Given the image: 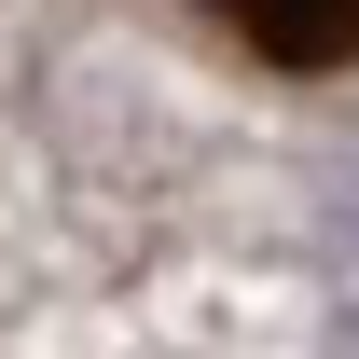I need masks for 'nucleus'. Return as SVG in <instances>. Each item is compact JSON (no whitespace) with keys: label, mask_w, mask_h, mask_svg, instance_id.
<instances>
[{"label":"nucleus","mask_w":359,"mask_h":359,"mask_svg":"<svg viewBox=\"0 0 359 359\" xmlns=\"http://www.w3.org/2000/svg\"><path fill=\"white\" fill-rule=\"evenodd\" d=\"M194 14H208L222 42H249L263 69H304V83L359 55V0H194Z\"/></svg>","instance_id":"nucleus-1"}]
</instances>
